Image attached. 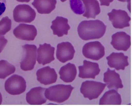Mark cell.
<instances>
[{"mask_svg": "<svg viewBox=\"0 0 132 106\" xmlns=\"http://www.w3.org/2000/svg\"><path fill=\"white\" fill-rule=\"evenodd\" d=\"M106 26L98 20H84L81 22L77 28L80 38L84 40L100 39L105 33Z\"/></svg>", "mask_w": 132, "mask_h": 106, "instance_id": "cell-1", "label": "cell"}, {"mask_svg": "<svg viewBox=\"0 0 132 106\" xmlns=\"http://www.w3.org/2000/svg\"><path fill=\"white\" fill-rule=\"evenodd\" d=\"M74 88L70 85H57L47 88L45 96L50 101L61 103L68 100Z\"/></svg>", "mask_w": 132, "mask_h": 106, "instance_id": "cell-2", "label": "cell"}, {"mask_svg": "<svg viewBox=\"0 0 132 106\" xmlns=\"http://www.w3.org/2000/svg\"><path fill=\"white\" fill-rule=\"evenodd\" d=\"M106 86V84L100 82L87 80L82 83L80 91L84 98L91 100L98 98Z\"/></svg>", "mask_w": 132, "mask_h": 106, "instance_id": "cell-3", "label": "cell"}, {"mask_svg": "<svg viewBox=\"0 0 132 106\" xmlns=\"http://www.w3.org/2000/svg\"><path fill=\"white\" fill-rule=\"evenodd\" d=\"M36 16L35 10L28 5L16 6L13 12V19L18 23H30L35 20Z\"/></svg>", "mask_w": 132, "mask_h": 106, "instance_id": "cell-4", "label": "cell"}, {"mask_svg": "<svg viewBox=\"0 0 132 106\" xmlns=\"http://www.w3.org/2000/svg\"><path fill=\"white\" fill-rule=\"evenodd\" d=\"M26 88V82L22 77L13 75L7 80L5 84L6 91L10 94L18 95L24 92Z\"/></svg>", "mask_w": 132, "mask_h": 106, "instance_id": "cell-5", "label": "cell"}, {"mask_svg": "<svg viewBox=\"0 0 132 106\" xmlns=\"http://www.w3.org/2000/svg\"><path fill=\"white\" fill-rule=\"evenodd\" d=\"M24 56L20 63L21 69L25 71L32 70L36 63L37 47L26 44L22 46Z\"/></svg>", "mask_w": 132, "mask_h": 106, "instance_id": "cell-6", "label": "cell"}, {"mask_svg": "<svg viewBox=\"0 0 132 106\" xmlns=\"http://www.w3.org/2000/svg\"><path fill=\"white\" fill-rule=\"evenodd\" d=\"M105 48L100 42L87 43L83 47L82 54L87 59L98 60L105 55Z\"/></svg>", "mask_w": 132, "mask_h": 106, "instance_id": "cell-7", "label": "cell"}, {"mask_svg": "<svg viewBox=\"0 0 132 106\" xmlns=\"http://www.w3.org/2000/svg\"><path fill=\"white\" fill-rule=\"evenodd\" d=\"M108 15L114 28L122 29L130 26L131 19L128 13L123 10L113 9Z\"/></svg>", "mask_w": 132, "mask_h": 106, "instance_id": "cell-8", "label": "cell"}, {"mask_svg": "<svg viewBox=\"0 0 132 106\" xmlns=\"http://www.w3.org/2000/svg\"><path fill=\"white\" fill-rule=\"evenodd\" d=\"M13 34L17 38L27 41H33L37 34V31L33 25L20 24L13 30Z\"/></svg>", "mask_w": 132, "mask_h": 106, "instance_id": "cell-9", "label": "cell"}, {"mask_svg": "<svg viewBox=\"0 0 132 106\" xmlns=\"http://www.w3.org/2000/svg\"><path fill=\"white\" fill-rule=\"evenodd\" d=\"M55 48L49 44H40L37 50V61L39 64L43 65L50 63L55 59L54 57Z\"/></svg>", "mask_w": 132, "mask_h": 106, "instance_id": "cell-10", "label": "cell"}, {"mask_svg": "<svg viewBox=\"0 0 132 106\" xmlns=\"http://www.w3.org/2000/svg\"><path fill=\"white\" fill-rule=\"evenodd\" d=\"M111 44L117 50L126 51L131 45V37L124 32H118L112 36Z\"/></svg>", "mask_w": 132, "mask_h": 106, "instance_id": "cell-11", "label": "cell"}, {"mask_svg": "<svg viewBox=\"0 0 132 106\" xmlns=\"http://www.w3.org/2000/svg\"><path fill=\"white\" fill-rule=\"evenodd\" d=\"M56 56L61 62L65 63L73 59L75 51L70 43L63 42L57 46Z\"/></svg>", "mask_w": 132, "mask_h": 106, "instance_id": "cell-12", "label": "cell"}, {"mask_svg": "<svg viewBox=\"0 0 132 106\" xmlns=\"http://www.w3.org/2000/svg\"><path fill=\"white\" fill-rule=\"evenodd\" d=\"M82 66L79 67V77L83 79L93 78L99 74L101 70L98 64L85 60Z\"/></svg>", "mask_w": 132, "mask_h": 106, "instance_id": "cell-13", "label": "cell"}, {"mask_svg": "<svg viewBox=\"0 0 132 106\" xmlns=\"http://www.w3.org/2000/svg\"><path fill=\"white\" fill-rule=\"evenodd\" d=\"M36 74L37 80L45 85L55 83L57 79V75L55 70L49 66L38 70Z\"/></svg>", "mask_w": 132, "mask_h": 106, "instance_id": "cell-14", "label": "cell"}, {"mask_svg": "<svg viewBox=\"0 0 132 106\" xmlns=\"http://www.w3.org/2000/svg\"><path fill=\"white\" fill-rule=\"evenodd\" d=\"M128 58V56L121 52H113L106 58L108 65L117 70H124L126 67L129 65Z\"/></svg>", "mask_w": 132, "mask_h": 106, "instance_id": "cell-15", "label": "cell"}, {"mask_svg": "<svg viewBox=\"0 0 132 106\" xmlns=\"http://www.w3.org/2000/svg\"><path fill=\"white\" fill-rule=\"evenodd\" d=\"M46 88L41 87L33 88L26 95V100L31 105H42L47 101L45 96Z\"/></svg>", "mask_w": 132, "mask_h": 106, "instance_id": "cell-16", "label": "cell"}, {"mask_svg": "<svg viewBox=\"0 0 132 106\" xmlns=\"http://www.w3.org/2000/svg\"><path fill=\"white\" fill-rule=\"evenodd\" d=\"M104 75V81L106 84L109 89H114L117 90L123 87L120 75L115 70H111L108 68Z\"/></svg>", "mask_w": 132, "mask_h": 106, "instance_id": "cell-17", "label": "cell"}, {"mask_svg": "<svg viewBox=\"0 0 132 106\" xmlns=\"http://www.w3.org/2000/svg\"><path fill=\"white\" fill-rule=\"evenodd\" d=\"M68 20L62 17L57 16L52 22L51 28L53 31V35L59 37H62L64 35H67L68 31L70 29L68 23Z\"/></svg>", "mask_w": 132, "mask_h": 106, "instance_id": "cell-18", "label": "cell"}, {"mask_svg": "<svg viewBox=\"0 0 132 106\" xmlns=\"http://www.w3.org/2000/svg\"><path fill=\"white\" fill-rule=\"evenodd\" d=\"M56 0H34L32 5L40 14H49L56 8Z\"/></svg>", "mask_w": 132, "mask_h": 106, "instance_id": "cell-19", "label": "cell"}, {"mask_svg": "<svg viewBox=\"0 0 132 106\" xmlns=\"http://www.w3.org/2000/svg\"><path fill=\"white\" fill-rule=\"evenodd\" d=\"M59 73L60 78L65 82H72L76 77L77 70L75 65L68 63L61 68Z\"/></svg>", "mask_w": 132, "mask_h": 106, "instance_id": "cell-20", "label": "cell"}, {"mask_svg": "<svg viewBox=\"0 0 132 106\" xmlns=\"http://www.w3.org/2000/svg\"><path fill=\"white\" fill-rule=\"evenodd\" d=\"M121 99L117 91L113 89L106 92L100 100V105H121Z\"/></svg>", "mask_w": 132, "mask_h": 106, "instance_id": "cell-21", "label": "cell"}, {"mask_svg": "<svg viewBox=\"0 0 132 106\" xmlns=\"http://www.w3.org/2000/svg\"><path fill=\"white\" fill-rule=\"evenodd\" d=\"M85 6V13L83 15L87 19H95L101 12L99 3L97 0H82Z\"/></svg>", "mask_w": 132, "mask_h": 106, "instance_id": "cell-22", "label": "cell"}, {"mask_svg": "<svg viewBox=\"0 0 132 106\" xmlns=\"http://www.w3.org/2000/svg\"><path fill=\"white\" fill-rule=\"evenodd\" d=\"M16 68L13 65L7 61L0 60V78L5 79L15 72Z\"/></svg>", "mask_w": 132, "mask_h": 106, "instance_id": "cell-23", "label": "cell"}, {"mask_svg": "<svg viewBox=\"0 0 132 106\" xmlns=\"http://www.w3.org/2000/svg\"><path fill=\"white\" fill-rule=\"evenodd\" d=\"M11 20L7 16L3 17L0 20V35H4L11 30Z\"/></svg>", "mask_w": 132, "mask_h": 106, "instance_id": "cell-24", "label": "cell"}, {"mask_svg": "<svg viewBox=\"0 0 132 106\" xmlns=\"http://www.w3.org/2000/svg\"><path fill=\"white\" fill-rule=\"evenodd\" d=\"M71 9L76 14L82 15L85 12V8L81 0H70Z\"/></svg>", "mask_w": 132, "mask_h": 106, "instance_id": "cell-25", "label": "cell"}, {"mask_svg": "<svg viewBox=\"0 0 132 106\" xmlns=\"http://www.w3.org/2000/svg\"><path fill=\"white\" fill-rule=\"evenodd\" d=\"M6 6V0H0V18L5 11Z\"/></svg>", "mask_w": 132, "mask_h": 106, "instance_id": "cell-26", "label": "cell"}, {"mask_svg": "<svg viewBox=\"0 0 132 106\" xmlns=\"http://www.w3.org/2000/svg\"><path fill=\"white\" fill-rule=\"evenodd\" d=\"M8 40L4 36H0V53H1L7 43Z\"/></svg>", "mask_w": 132, "mask_h": 106, "instance_id": "cell-27", "label": "cell"}, {"mask_svg": "<svg viewBox=\"0 0 132 106\" xmlns=\"http://www.w3.org/2000/svg\"><path fill=\"white\" fill-rule=\"evenodd\" d=\"M114 0H100L101 6H109L110 3L113 2Z\"/></svg>", "mask_w": 132, "mask_h": 106, "instance_id": "cell-28", "label": "cell"}, {"mask_svg": "<svg viewBox=\"0 0 132 106\" xmlns=\"http://www.w3.org/2000/svg\"><path fill=\"white\" fill-rule=\"evenodd\" d=\"M17 1L21 2H29L31 0H16Z\"/></svg>", "mask_w": 132, "mask_h": 106, "instance_id": "cell-29", "label": "cell"}, {"mask_svg": "<svg viewBox=\"0 0 132 106\" xmlns=\"http://www.w3.org/2000/svg\"><path fill=\"white\" fill-rule=\"evenodd\" d=\"M2 101V97L1 94L0 92V105H1Z\"/></svg>", "mask_w": 132, "mask_h": 106, "instance_id": "cell-30", "label": "cell"}, {"mask_svg": "<svg viewBox=\"0 0 132 106\" xmlns=\"http://www.w3.org/2000/svg\"><path fill=\"white\" fill-rule=\"evenodd\" d=\"M118 1L121 2H128V1H129V0H118Z\"/></svg>", "mask_w": 132, "mask_h": 106, "instance_id": "cell-31", "label": "cell"}, {"mask_svg": "<svg viewBox=\"0 0 132 106\" xmlns=\"http://www.w3.org/2000/svg\"><path fill=\"white\" fill-rule=\"evenodd\" d=\"M67 1V0H60V1L62 2H65Z\"/></svg>", "mask_w": 132, "mask_h": 106, "instance_id": "cell-32", "label": "cell"}]
</instances>
